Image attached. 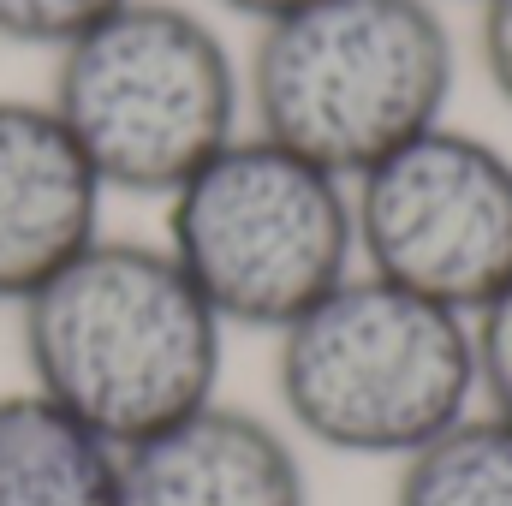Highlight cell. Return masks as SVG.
<instances>
[{
    "label": "cell",
    "mask_w": 512,
    "mask_h": 506,
    "mask_svg": "<svg viewBox=\"0 0 512 506\" xmlns=\"http://www.w3.org/2000/svg\"><path fill=\"white\" fill-rule=\"evenodd\" d=\"M24 370L114 453L221 399L227 328L167 245L96 239L18 304Z\"/></svg>",
    "instance_id": "cell-1"
},
{
    "label": "cell",
    "mask_w": 512,
    "mask_h": 506,
    "mask_svg": "<svg viewBox=\"0 0 512 506\" xmlns=\"http://www.w3.org/2000/svg\"><path fill=\"white\" fill-rule=\"evenodd\" d=\"M453 78L435 0H310L262 24L245 102L262 137L352 185L447 120Z\"/></svg>",
    "instance_id": "cell-2"
},
{
    "label": "cell",
    "mask_w": 512,
    "mask_h": 506,
    "mask_svg": "<svg viewBox=\"0 0 512 506\" xmlns=\"http://www.w3.org/2000/svg\"><path fill=\"white\" fill-rule=\"evenodd\" d=\"M274 393L304 441L405 465L477 411L471 316L352 274L274 334Z\"/></svg>",
    "instance_id": "cell-3"
},
{
    "label": "cell",
    "mask_w": 512,
    "mask_h": 506,
    "mask_svg": "<svg viewBox=\"0 0 512 506\" xmlns=\"http://www.w3.org/2000/svg\"><path fill=\"white\" fill-rule=\"evenodd\" d=\"M96 179L126 197H173L245 120V72L221 30L179 0H126L54 54L42 96Z\"/></svg>",
    "instance_id": "cell-4"
},
{
    "label": "cell",
    "mask_w": 512,
    "mask_h": 506,
    "mask_svg": "<svg viewBox=\"0 0 512 506\" xmlns=\"http://www.w3.org/2000/svg\"><path fill=\"white\" fill-rule=\"evenodd\" d=\"M161 245L221 328L280 334L358 274L352 185L262 131H239L167 197Z\"/></svg>",
    "instance_id": "cell-5"
},
{
    "label": "cell",
    "mask_w": 512,
    "mask_h": 506,
    "mask_svg": "<svg viewBox=\"0 0 512 506\" xmlns=\"http://www.w3.org/2000/svg\"><path fill=\"white\" fill-rule=\"evenodd\" d=\"M352 227L364 274L477 316L512 286V155L441 120L352 179Z\"/></svg>",
    "instance_id": "cell-6"
},
{
    "label": "cell",
    "mask_w": 512,
    "mask_h": 506,
    "mask_svg": "<svg viewBox=\"0 0 512 506\" xmlns=\"http://www.w3.org/2000/svg\"><path fill=\"white\" fill-rule=\"evenodd\" d=\"M108 185L36 96H0V304L18 310L102 239Z\"/></svg>",
    "instance_id": "cell-7"
},
{
    "label": "cell",
    "mask_w": 512,
    "mask_h": 506,
    "mask_svg": "<svg viewBox=\"0 0 512 506\" xmlns=\"http://www.w3.org/2000/svg\"><path fill=\"white\" fill-rule=\"evenodd\" d=\"M114 506H310V477L280 423L209 399L120 453Z\"/></svg>",
    "instance_id": "cell-8"
},
{
    "label": "cell",
    "mask_w": 512,
    "mask_h": 506,
    "mask_svg": "<svg viewBox=\"0 0 512 506\" xmlns=\"http://www.w3.org/2000/svg\"><path fill=\"white\" fill-rule=\"evenodd\" d=\"M120 453L36 387L0 393V506H114Z\"/></svg>",
    "instance_id": "cell-9"
},
{
    "label": "cell",
    "mask_w": 512,
    "mask_h": 506,
    "mask_svg": "<svg viewBox=\"0 0 512 506\" xmlns=\"http://www.w3.org/2000/svg\"><path fill=\"white\" fill-rule=\"evenodd\" d=\"M393 506H512V423L483 405L459 417L399 465Z\"/></svg>",
    "instance_id": "cell-10"
},
{
    "label": "cell",
    "mask_w": 512,
    "mask_h": 506,
    "mask_svg": "<svg viewBox=\"0 0 512 506\" xmlns=\"http://www.w3.org/2000/svg\"><path fill=\"white\" fill-rule=\"evenodd\" d=\"M114 6H126V0H0V42L60 54L72 36H84Z\"/></svg>",
    "instance_id": "cell-11"
},
{
    "label": "cell",
    "mask_w": 512,
    "mask_h": 506,
    "mask_svg": "<svg viewBox=\"0 0 512 506\" xmlns=\"http://www.w3.org/2000/svg\"><path fill=\"white\" fill-rule=\"evenodd\" d=\"M471 346H477V399L483 411L512 423V286L471 316Z\"/></svg>",
    "instance_id": "cell-12"
},
{
    "label": "cell",
    "mask_w": 512,
    "mask_h": 506,
    "mask_svg": "<svg viewBox=\"0 0 512 506\" xmlns=\"http://www.w3.org/2000/svg\"><path fill=\"white\" fill-rule=\"evenodd\" d=\"M477 54L495 84V96L512 108V0H483L477 6Z\"/></svg>",
    "instance_id": "cell-13"
},
{
    "label": "cell",
    "mask_w": 512,
    "mask_h": 506,
    "mask_svg": "<svg viewBox=\"0 0 512 506\" xmlns=\"http://www.w3.org/2000/svg\"><path fill=\"white\" fill-rule=\"evenodd\" d=\"M209 6H221V12H233V18H251L256 30H262V24H274V18H286V12H298V6H310V0H209Z\"/></svg>",
    "instance_id": "cell-14"
},
{
    "label": "cell",
    "mask_w": 512,
    "mask_h": 506,
    "mask_svg": "<svg viewBox=\"0 0 512 506\" xmlns=\"http://www.w3.org/2000/svg\"><path fill=\"white\" fill-rule=\"evenodd\" d=\"M435 6H441V0H435ZM465 6H483V0H465Z\"/></svg>",
    "instance_id": "cell-15"
}]
</instances>
